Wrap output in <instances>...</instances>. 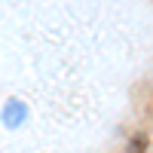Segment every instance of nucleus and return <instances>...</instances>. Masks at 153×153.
Instances as JSON below:
<instances>
[]
</instances>
